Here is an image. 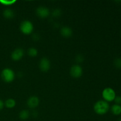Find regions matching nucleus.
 <instances>
[{
	"label": "nucleus",
	"instance_id": "2eb2a0df",
	"mask_svg": "<svg viewBox=\"0 0 121 121\" xmlns=\"http://www.w3.org/2000/svg\"><path fill=\"white\" fill-rule=\"evenodd\" d=\"M28 54L30 57H35L38 54V51L34 47H31L28 50Z\"/></svg>",
	"mask_w": 121,
	"mask_h": 121
},
{
	"label": "nucleus",
	"instance_id": "0eeeda50",
	"mask_svg": "<svg viewBox=\"0 0 121 121\" xmlns=\"http://www.w3.org/2000/svg\"><path fill=\"white\" fill-rule=\"evenodd\" d=\"M37 15L41 18H47L50 15V11L45 7H39L36 10Z\"/></svg>",
	"mask_w": 121,
	"mask_h": 121
},
{
	"label": "nucleus",
	"instance_id": "aec40b11",
	"mask_svg": "<svg viewBox=\"0 0 121 121\" xmlns=\"http://www.w3.org/2000/svg\"><path fill=\"white\" fill-rule=\"evenodd\" d=\"M83 56L82 55H80V54H79V55H78V56L76 57V61L77 62H79V63H81L83 61Z\"/></svg>",
	"mask_w": 121,
	"mask_h": 121
},
{
	"label": "nucleus",
	"instance_id": "4be33fe9",
	"mask_svg": "<svg viewBox=\"0 0 121 121\" xmlns=\"http://www.w3.org/2000/svg\"><path fill=\"white\" fill-rule=\"evenodd\" d=\"M39 39V37L38 36V35H36L35 34V35H33V39H34V40H37Z\"/></svg>",
	"mask_w": 121,
	"mask_h": 121
},
{
	"label": "nucleus",
	"instance_id": "6ab92c4d",
	"mask_svg": "<svg viewBox=\"0 0 121 121\" xmlns=\"http://www.w3.org/2000/svg\"><path fill=\"white\" fill-rule=\"evenodd\" d=\"M114 101H115V104L121 105V96H116V98H115V99Z\"/></svg>",
	"mask_w": 121,
	"mask_h": 121
},
{
	"label": "nucleus",
	"instance_id": "dca6fc26",
	"mask_svg": "<svg viewBox=\"0 0 121 121\" xmlns=\"http://www.w3.org/2000/svg\"><path fill=\"white\" fill-rule=\"evenodd\" d=\"M16 2L15 0H0V4L3 5L9 6L14 4Z\"/></svg>",
	"mask_w": 121,
	"mask_h": 121
},
{
	"label": "nucleus",
	"instance_id": "a211bd4d",
	"mask_svg": "<svg viewBox=\"0 0 121 121\" xmlns=\"http://www.w3.org/2000/svg\"><path fill=\"white\" fill-rule=\"evenodd\" d=\"M61 12L60 9H55L52 13V15L54 17H58L61 15Z\"/></svg>",
	"mask_w": 121,
	"mask_h": 121
},
{
	"label": "nucleus",
	"instance_id": "f3484780",
	"mask_svg": "<svg viewBox=\"0 0 121 121\" xmlns=\"http://www.w3.org/2000/svg\"><path fill=\"white\" fill-rule=\"evenodd\" d=\"M113 64H114V66L116 68L121 69V58H118V59H116L115 60H114Z\"/></svg>",
	"mask_w": 121,
	"mask_h": 121
},
{
	"label": "nucleus",
	"instance_id": "1a4fd4ad",
	"mask_svg": "<svg viewBox=\"0 0 121 121\" xmlns=\"http://www.w3.org/2000/svg\"><path fill=\"white\" fill-rule=\"evenodd\" d=\"M27 105L32 109L35 108L39 104V99L37 96H31L27 100Z\"/></svg>",
	"mask_w": 121,
	"mask_h": 121
},
{
	"label": "nucleus",
	"instance_id": "7ed1b4c3",
	"mask_svg": "<svg viewBox=\"0 0 121 121\" xmlns=\"http://www.w3.org/2000/svg\"><path fill=\"white\" fill-rule=\"evenodd\" d=\"M1 76L2 80L7 83L12 82L15 78L14 71L9 68H5L2 70Z\"/></svg>",
	"mask_w": 121,
	"mask_h": 121
},
{
	"label": "nucleus",
	"instance_id": "f257e3e1",
	"mask_svg": "<svg viewBox=\"0 0 121 121\" xmlns=\"http://www.w3.org/2000/svg\"><path fill=\"white\" fill-rule=\"evenodd\" d=\"M93 109L97 114L103 115L108 112L109 109V105L108 102L105 100H99L95 103Z\"/></svg>",
	"mask_w": 121,
	"mask_h": 121
},
{
	"label": "nucleus",
	"instance_id": "9b49d317",
	"mask_svg": "<svg viewBox=\"0 0 121 121\" xmlns=\"http://www.w3.org/2000/svg\"><path fill=\"white\" fill-rule=\"evenodd\" d=\"M3 15L5 18L7 19H11L15 15L14 11L12 10L10 8H7L4 9L3 11Z\"/></svg>",
	"mask_w": 121,
	"mask_h": 121
},
{
	"label": "nucleus",
	"instance_id": "5701e85b",
	"mask_svg": "<svg viewBox=\"0 0 121 121\" xmlns=\"http://www.w3.org/2000/svg\"><path fill=\"white\" fill-rule=\"evenodd\" d=\"M119 121H121V119H120V120H119Z\"/></svg>",
	"mask_w": 121,
	"mask_h": 121
},
{
	"label": "nucleus",
	"instance_id": "f8f14e48",
	"mask_svg": "<svg viewBox=\"0 0 121 121\" xmlns=\"http://www.w3.org/2000/svg\"><path fill=\"white\" fill-rule=\"evenodd\" d=\"M111 112L115 115H119L121 114V105L114 104L111 108Z\"/></svg>",
	"mask_w": 121,
	"mask_h": 121
},
{
	"label": "nucleus",
	"instance_id": "6e6552de",
	"mask_svg": "<svg viewBox=\"0 0 121 121\" xmlns=\"http://www.w3.org/2000/svg\"><path fill=\"white\" fill-rule=\"evenodd\" d=\"M24 56V50L21 48H16L11 53V59L14 61H18Z\"/></svg>",
	"mask_w": 121,
	"mask_h": 121
},
{
	"label": "nucleus",
	"instance_id": "412c9836",
	"mask_svg": "<svg viewBox=\"0 0 121 121\" xmlns=\"http://www.w3.org/2000/svg\"><path fill=\"white\" fill-rule=\"evenodd\" d=\"M4 102L2 100L0 99V111H1V110L4 108Z\"/></svg>",
	"mask_w": 121,
	"mask_h": 121
},
{
	"label": "nucleus",
	"instance_id": "4468645a",
	"mask_svg": "<svg viewBox=\"0 0 121 121\" xmlns=\"http://www.w3.org/2000/svg\"><path fill=\"white\" fill-rule=\"evenodd\" d=\"M29 112L27 110H22L19 113V117L21 120H26L29 118Z\"/></svg>",
	"mask_w": 121,
	"mask_h": 121
},
{
	"label": "nucleus",
	"instance_id": "f03ea898",
	"mask_svg": "<svg viewBox=\"0 0 121 121\" xmlns=\"http://www.w3.org/2000/svg\"><path fill=\"white\" fill-rule=\"evenodd\" d=\"M116 96V92L111 87H106L104 89L102 92V97L104 100L107 102L114 101Z\"/></svg>",
	"mask_w": 121,
	"mask_h": 121
},
{
	"label": "nucleus",
	"instance_id": "20e7f679",
	"mask_svg": "<svg viewBox=\"0 0 121 121\" xmlns=\"http://www.w3.org/2000/svg\"><path fill=\"white\" fill-rule=\"evenodd\" d=\"M33 25L31 21L25 20L22 21L20 25V30L23 34L28 35L30 34L33 31Z\"/></svg>",
	"mask_w": 121,
	"mask_h": 121
},
{
	"label": "nucleus",
	"instance_id": "423d86ee",
	"mask_svg": "<svg viewBox=\"0 0 121 121\" xmlns=\"http://www.w3.org/2000/svg\"><path fill=\"white\" fill-rule=\"evenodd\" d=\"M50 61L48 59L44 57L41 59L39 64L40 70L43 72H46L50 69Z\"/></svg>",
	"mask_w": 121,
	"mask_h": 121
},
{
	"label": "nucleus",
	"instance_id": "39448f33",
	"mask_svg": "<svg viewBox=\"0 0 121 121\" xmlns=\"http://www.w3.org/2000/svg\"><path fill=\"white\" fill-rule=\"evenodd\" d=\"M70 73L73 78H79L82 75L83 69L79 65H74L71 67Z\"/></svg>",
	"mask_w": 121,
	"mask_h": 121
},
{
	"label": "nucleus",
	"instance_id": "9d476101",
	"mask_svg": "<svg viewBox=\"0 0 121 121\" xmlns=\"http://www.w3.org/2000/svg\"><path fill=\"white\" fill-rule=\"evenodd\" d=\"M60 33L65 37H70L73 34L72 30L69 27H63L61 28Z\"/></svg>",
	"mask_w": 121,
	"mask_h": 121
},
{
	"label": "nucleus",
	"instance_id": "ddd939ff",
	"mask_svg": "<svg viewBox=\"0 0 121 121\" xmlns=\"http://www.w3.org/2000/svg\"><path fill=\"white\" fill-rule=\"evenodd\" d=\"M16 105V102H15V100L13 99H8L7 100H6V101L5 102L4 105L7 108L9 109H12L13 108H14V106Z\"/></svg>",
	"mask_w": 121,
	"mask_h": 121
}]
</instances>
